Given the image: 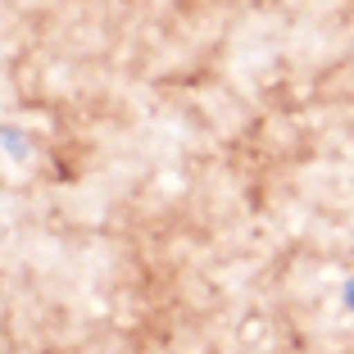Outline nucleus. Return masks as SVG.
<instances>
[{
  "label": "nucleus",
  "instance_id": "nucleus-1",
  "mask_svg": "<svg viewBox=\"0 0 354 354\" xmlns=\"http://www.w3.org/2000/svg\"><path fill=\"white\" fill-rule=\"evenodd\" d=\"M0 146L10 150V159H23V155H28V136L14 132V127H0Z\"/></svg>",
  "mask_w": 354,
  "mask_h": 354
},
{
  "label": "nucleus",
  "instance_id": "nucleus-2",
  "mask_svg": "<svg viewBox=\"0 0 354 354\" xmlns=\"http://www.w3.org/2000/svg\"><path fill=\"white\" fill-rule=\"evenodd\" d=\"M341 300H345V309H350V313H354V277H350V281H345V295H341Z\"/></svg>",
  "mask_w": 354,
  "mask_h": 354
}]
</instances>
